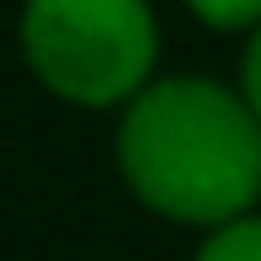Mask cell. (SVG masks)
<instances>
[{
	"label": "cell",
	"instance_id": "6da1fadb",
	"mask_svg": "<svg viewBox=\"0 0 261 261\" xmlns=\"http://www.w3.org/2000/svg\"><path fill=\"white\" fill-rule=\"evenodd\" d=\"M120 169L152 212L218 228L261 191V120L218 82H152L125 109Z\"/></svg>",
	"mask_w": 261,
	"mask_h": 261
},
{
	"label": "cell",
	"instance_id": "7a4b0ae2",
	"mask_svg": "<svg viewBox=\"0 0 261 261\" xmlns=\"http://www.w3.org/2000/svg\"><path fill=\"white\" fill-rule=\"evenodd\" d=\"M22 55L49 93L103 109L147 82L158 28L147 0H28Z\"/></svg>",
	"mask_w": 261,
	"mask_h": 261
},
{
	"label": "cell",
	"instance_id": "3957f363",
	"mask_svg": "<svg viewBox=\"0 0 261 261\" xmlns=\"http://www.w3.org/2000/svg\"><path fill=\"white\" fill-rule=\"evenodd\" d=\"M196 261H261V218H228L207 234Z\"/></svg>",
	"mask_w": 261,
	"mask_h": 261
},
{
	"label": "cell",
	"instance_id": "277c9868",
	"mask_svg": "<svg viewBox=\"0 0 261 261\" xmlns=\"http://www.w3.org/2000/svg\"><path fill=\"white\" fill-rule=\"evenodd\" d=\"M207 28L240 33V28H261V0H185Z\"/></svg>",
	"mask_w": 261,
	"mask_h": 261
},
{
	"label": "cell",
	"instance_id": "5b68a950",
	"mask_svg": "<svg viewBox=\"0 0 261 261\" xmlns=\"http://www.w3.org/2000/svg\"><path fill=\"white\" fill-rule=\"evenodd\" d=\"M245 103H250L256 120H261V28H256V38H250V49H245Z\"/></svg>",
	"mask_w": 261,
	"mask_h": 261
}]
</instances>
